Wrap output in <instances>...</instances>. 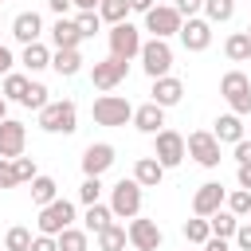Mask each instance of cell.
I'll return each mask as SVG.
<instances>
[{
  "mask_svg": "<svg viewBox=\"0 0 251 251\" xmlns=\"http://www.w3.org/2000/svg\"><path fill=\"white\" fill-rule=\"evenodd\" d=\"M212 133H216V141H220V145H224V141H227V145H235V141L243 137V118H239V114H220Z\"/></svg>",
  "mask_w": 251,
  "mask_h": 251,
  "instance_id": "24",
  "label": "cell"
},
{
  "mask_svg": "<svg viewBox=\"0 0 251 251\" xmlns=\"http://www.w3.org/2000/svg\"><path fill=\"white\" fill-rule=\"evenodd\" d=\"M220 94H224V102L231 106V114H251V78L243 75V71H227L224 78H220Z\"/></svg>",
  "mask_w": 251,
  "mask_h": 251,
  "instance_id": "3",
  "label": "cell"
},
{
  "mask_svg": "<svg viewBox=\"0 0 251 251\" xmlns=\"http://www.w3.org/2000/svg\"><path fill=\"white\" fill-rule=\"evenodd\" d=\"M12 35H16V43H35V39L43 35L39 12H20V16L12 20Z\"/></svg>",
  "mask_w": 251,
  "mask_h": 251,
  "instance_id": "19",
  "label": "cell"
},
{
  "mask_svg": "<svg viewBox=\"0 0 251 251\" xmlns=\"http://www.w3.org/2000/svg\"><path fill=\"white\" fill-rule=\"evenodd\" d=\"M27 251H59V239L39 231V235H31V247H27Z\"/></svg>",
  "mask_w": 251,
  "mask_h": 251,
  "instance_id": "41",
  "label": "cell"
},
{
  "mask_svg": "<svg viewBox=\"0 0 251 251\" xmlns=\"http://www.w3.org/2000/svg\"><path fill=\"white\" fill-rule=\"evenodd\" d=\"M71 8H78V12H94L98 0H71Z\"/></svg>",
  "mask_w": 251,
  "mask_h": 251,
  "instance_id": "51",
  "label": "cell"
},
{
  "mask_svg": "<svg viewBox=\"0 0 251 251\" xmlns=\"http://www.w3.org/2000/svg\"><path fill=\"white\" fill-rule=\"evenodd\" d=\"M20 63H24L31 75H35V71H47V67H51V47H47V43H39V39H35V43H24Z\"/></svg>",
  "mask_w": 251,
  "mask_h": 251,
  "instance_id": "23",
  "label": "cell"
},
{
  "mask_svg": "<svg viewBox=\"0 0 251 251\" xmlns=\"http://www.w3.org/2000/svg\"><path fill=\"white\" fill-rule=\"evenodd\" d=\"M4 247H8V251H27V247H31V231H27L24 224L8 227V235H4Z\"/></svg>",
  "mask_w": 251,
  "mask_h": 251,
  "instance_id": "38",
  "label": "cell"
},
{
  "mask_svg": "<svg viewBox=\"0 0 251 251\" xmlns=\"http://www.w3.org/2000/svg\"><path fill=\"white\" fill-rule=\"evenodd\" d=\"M126 75H129V63H126V59H114V55L90 67V82H94L98 90H114Z\"/></svg>",
  "mask_w": 251,
  "mask_h": 251,
  "instance_id": "13",
  "label": "cell"
},
{
  "mask_svg": "<svg viewBox=\"0 0 251 251\" xmlns=\"http://www.w3.org/2000/svg\"><path fill=\"white\" fill-rule=\"evenodd\" d=\"M224 204H227V212H231V216H239V220H243V216H251V192H247V188L227 192V196H224Z\"/></svg>",
  "mask_w": 251,
  "mask_h": 251,
  "instance_id": "34",
  "label": "cell"
},
{
  "mask_svg": "<svg viewBox=\"0 0 251 251\" xmlns=\"http://www.w3.org/2000/svg\"><path fill=\"white\" fill-rule=\"evenodd\" d=\"M47 94H51V90H47L43 82H27V94L20 98V106H27V110H43V106L51 102Z\"/></svg>",
  "mask_w": 251,
  "mask_h": 251,
  "instance_id": "35",
  "label": "cell"
},
{
  "mask_svg": "<svg viewBox=\"0 0 251 251\" xmlns=\"http://www.w3.org/2000/svg\"><path fill=\"white\" fill-rule=\"evenodd\" d=\"M235 161H239V165H251V141H247V137L235 141Z\"/></svg>",
  "mask_w": 251,
  "mask_h": 251,
  "instance_id": "45",
  "label": "cell"
},
{
  "mask_svg": "<svg viewBox=\"0 0 251 251\" xmlns=\"http://www.w3.org/2000/svg\"><path fill=\"white\" fill-rule=\"evenodd\" d=\"M180 24H184V16H180L173 4H153V8L145 12V31H153V39H169V35H176Z\"/></svg>",
  "mask_w": 251,
  "mask_h": 251,
  "instance_id": "8",
  "label": "cell"
},
{
  "mask_svg": "<svg viewBox=\"0 0 251 251\" xmlns=\"http://www.w3.org/2000/svg\"><path fill=\"white\" fill-rule=\"evenodd\" d=\"M94 12L114 27V24H122V20L129 16V4H126V0H98V8H94Z\"/></svg>",
  "mask_w": 251,
  "mask_h": 251,
  "instance_id": "33",
  "label": "cell"
},
{
  "mask_svg": "<svg viewBox=\"0 0 251 251\" xmlns=\"http://www.w3.org/2000/svg\"><path fill=\"white\" fill-rule=\"evenodd\" d=\"M231 239H235V247H239V251H251V220H247V224L239 220V227H235V235H231Z\"/></svg>",
  "mask_w": 251,
  "mask_h": 251,
  "instance_id": "42",
  "label": "cell"
},
{
  "mask_svg": "<svg viewBox=\"0 0 251 251\" xmlns=\"http://www.w3.org/2000/svg\"><path fill=\"white\" fill-rule=\"evenodd\" d=\"M200 247H204V251H231V247H227V239H220V235H208Z\"/></svg>",
  "mask_w": 251,
  "mask_h": 251,
  "instance_id": "46",
  "label": "cell"
},
{
  "mask_svg": "<svg viewBox=\"0 0 251 251\" xmlns=\"http://www.w3.org/2000/svg\"><path fill=\"white\" fill-rule=\"evenodd\" d=\"M204 20L208 24H227L231 16H235V0H204Z\"/></svg>",
  "mask_w": 251,
  "mask_h": 251,
  "instance_id": "31",
  "label": "cell"
},
{
  "mask_svg": "<svg viewBox=\"0 0 251 251\" xmlns=\"http://www.w3.org/2000/svg\"><path fill=\"white\" fill-rule=\"evenodd\" d=\"M39 129L43 133H75L78 129V106L71 98H59V102H47L39 110Z\"/></svg>",
  "mask_w": 251,
  "mask_h": 251,
  "instance_id": "1",
  "label": "cell"
},
{
  "mask_svg": "<svg viewBox=\"0 0 251 251\" xmlns=\"http://www.w3.org/2000/svg\"><path fill=\"white\" fill-rule=\"evenodd\" d=\"M55 196H59V184H55V176H43V173H39V176L31 180V204H39V208H43V204H51Z\"/></svg>",
  "mask_w": 251,
  "mask_h": 251,
  "instance_id": "30",
  "label": "cell"
},
{
  "mask_svg": "<svg viewBox=\"0 0 251 251\" xmlns=\"http://www.w3.org/2000/svg\"><path fill=\"white\" fill-rule=\"evenodd\" d=\"M224 55H227L231 63H251V35H247V31H231V35L224 39Z\"/></svg>",
  "mask_w": 251,
  "mask_h": 251,
  "instance_id": "26",
  "label": "cell"
},
{
  "mask_svg": "<svg viewBox=\"0 0 251 251\" xmlns=\"http://www.w3.org/2000/svg\"><path fill=\"white\" fill-rule=\"evenodd\" d=\"M12 173H16V184H31L35 176H39V169H35V161L31 157H12Z\"/></svg>",
  "mask_w": 251,
  "mask_h": 251,
  "instance_id": "36",
  "label": "cell"
},
{
  "mask_svg": "<svg viewBox=\"0 0 251 251\" xmlns=\"http://www.w3.org/2000/svg\"><path fill=\"white\" fill-rule=\"evenodd\" d=\"M55 239H59V251H86V247H90V231H86V227H75V224L63 227Z\"/></svg>",
  "mask_w": 251,
  "mask_h": 251,
  "instance_id": "27",
  "label": "cell"
},
{
  "mask_svg": "<svg viewBox=\"0 0 251 251\" xmlns=\"http://www.w3.org/2000/svg\"><path fill=\"white\" fill-rule=\"evenodd\" d=\"M0 251H8V247H0Z\"/></svg>",
  "mask_w": 251,
  "mask_h": 251,
  "instance_id": "54",
  "label": "cell"
},
{
  "mask_svg": "<svg viewBox=\"0 0 251 251\" xmlns=\"http://www.w3.org/2000/svg\"><path fill=\"white\" fill-rule=\"evenodd\" d=\"M184 153H188L196 165H204V169H216V165H220V141H216V133H208V129L188 133V137H184Z\"/></svg>",
  "mask_w": 251,
  "mask_h": 251,
  "instance_id": "9",
  "label": "cell"
},
{
  "mask_svg": "<svg viewBox=\"0 0 251 251\" xmlns=\"http://www.w3.org/2000/svg\"><path fill=\"white\" fill-rule=\"evenodd\" d=\"M110 220H114V212H110V204H102V200H98V204H86V216H82V227L98 235V231H102V227H106Z\"/></svg>",
  "mask_w": 251,
  "mask_h": 251,
  "instance_id": "28",
  "label": "cell"
},
{
  "mask_svg": "<svg viewBox=\"0 0 251 251\" xmlns=\"http://www.w3.org/2000/svg\"><path fill=\"white\" fill-rule=\"evenodd\" d=\"M110 212L122 216V220L141 216V184H137L133 176H129V180H118V184L110 188Z\"/></svg>",
  "mask_w": 251,
  "mask_h": 251,
  "instance_id": "6",
  "label": "cell"
},
{
  "mask_svg": "<svg viewBox=\"0 0 251 251\" xmlns=\"http://www.w3.org/2000/svg\"><path fill=\"white\" fill-rule=\"evenodd\" d=\"M51 43H55V47H78V43H82L78 24H75V20H67V16H59V20L51 24Z\"/></svg>",
  "mask_w": 251,
  "mask_h": 251,
  "instance_id": "22",
  "label": "cell"
},
{
  "mask_svg": "<svg viewBox=\"0 0 251 251\" xmlns=\"http://www.w3.org/2000/svg\"><path fill=\"white\" fill-rule=\"evenodd\" d=\"M173 8H176V12H180V16H184V20H188V16H196V12H200V8H204V0H176V4H173Z\"/></svg>",
  "mask_w": 251,
  "mask_h": 251,
  "instance_id": "44",
  "label": "cell"
},
{
  "mask_svg": "<svg viewBox=\"0 0 251 251\" xmlns=\"http://www.w3.org/2000/svg\"><path fill=\"white\" fill-rule=\"evenodd\" d=\"M224 196H227V192H224V184H220V180L200 184V188H196V196H192V216H204V220H208L212 212H220V208H224Z\"/></svg>",
  "mask_w": 251,
  "mask_h": 251,
  "instance_id": "15",
  "label": "cell"
},
{
  "mask_svg": "<svg viewBox=\"0 0 251 251\" xmlns=\"http://www.w3.org/2000/svg\"><path fill=\"white\" fill-rule=\"evenodd\" d=\"M247 35H251V24H247Z\"/></svg>",
  "mask_w": 251,
  "mask_h": 251,
  "instance_id": "53",
  "label": "cell"
},
{
  "mask_svg": "<svg viewBox=\"0 0 251 251\" xmlns=\"http://www.w3.org/2000/svg\"><path fill=\"white\" fill-rule=\"evenodd\" d=\"M51 67H55V75H63V78H75V75L82 71L78 47H55V51H51Z\"/></svg>",
  "mask_w": 251,
  "mask_h": 251,
  "instance_id": "20",
  "label": "cell"
},
{
  "mask_svg": "<svg viewBox=\"0 0 251 251\" xmlns=\"http://www.w3.org/2000/svg\"><path fill=\"white\" fill-rule=\"evenodd\" d=\"M126 235H129L133 251H157L165 243V231L157 227V220H145V216H133L129 227H126Z\"/></svg>",
  "mask_w": 251,
  "mask_h": 251,
  "instance_id": "11",
  "label": "cell"
},
{
  "mask_svg": "<svg viewBox=\"0 0 251 251\" xmlns=\"http://www.w3.org/2000/svg\"><path fill=\"white\" fill-rule=\"evenodd\" d=\"M71 224H75V204L63 200V196H55L51 204H43V208H39V220H35V227H39L43 235H59V231L71 227Z\"/></svg>",
  "mask_w": 251,
  "mask_h": 251,
  "instance_id": "7",
  "label": "cell"
},
{
  "mask_svg": "<svg viewBox=\"0 0 251 251\" xmlns=\"http://www.w3.org/2000/svg\"><path fill=\"white\" fill-rule=\"evenodd\" d=\"M180 231H184V239H188V243H204V239L212 235V227H208V220H204V216L184 220V227H180Z\"/></svg>",
  "mask_w": 251,
  "mask_h": 251,
  "instance_id": "37",
  "label": "cell"
},
{
  "mask_svg": "<svg viewBox=\"0 0 251 251\" xmlns=\"http://www.w3.org/2000/svg\"><path fill=\"white\" fill-rule=\"evenodd\" d=\"M24 145H27V129H24V122H16V118H4L0 122V157H20L24 153Z\"/></svg>",
  "mask_w": 251,
  "mask_h": 251,
  "instance_id": "16",
  "label": "cell"
},
{
  "mask_svg": "<svg viewBox=\"0 0 251 251\" xmlns=\"http://www.w3.org/2000/svg\"><path fill=\"white\" fill-rule=\"evenodd\" d=\"M208 227H212V235L231 239V235H235V227H239V216H231L227 208H220V212H212V216H208Z\"/></svg>",
  "mask_w": 251,
  "mask_h": 251,
  "instance_id": "29",
  "label": "cell"
},
{
  "mask_svg": "<svg viewBox=\"0 0 251 251\" xmlns=\"http://www.w3.org/2000/svg\"><path fill=\"white\" fill-rule=\"evenodd\" d=\"M90 114H94V122L98 126H126L129 118H133V106H129V98H122V94H98L94 98V106H90Z\"/></svg>",
  "mask_w": 251,
  "mask_h": 251,
  "instance_id": "2",
  "label": "cell"
},
{
  "mask_svg": "<svg viewBox=\"0 0 251 251\" xmlns=\"http://www.w3.org/2000/svg\"><path fill=\"white\" fill-rule=\"evenodd\" d=\"M0 188H16V173H12L8 157H0Z\"/></svg>",
  "mask_w": 251,
  "mask_h": 251,
  "instance_id": "43",
  "label": "cell"
},
{
  "mask_svg": "<svg viewBox=\"0 0 251 251\" xmlns=\"http://www.w3.org/2000/svg\"><path fill=\"white\" fill-rule=\"evenodd\" d=\"M157 4H161V0H157Z\"/></svg>",
  "mask_w": 251,
  "mask_h": 251,
  "instance_id": "55",
  "label": "cell"
},
{
  "mask_svg": "<svg viewBox=\"0 0 251 251\" xmlns=\"http://www.w3.org/2000/svg\"><path fill=\"white\" fill-rule=\"evenodd\" d=\"M114 161H118V157H114V145H110V141H90V145L82 149V173H86V176H102Z\"/></svg>",
  "mask_w": 251,
  "mask_h": 251,
  "instance_id": "14",
  "label": "cell"
},
{
  "mask_svg": "<svg viewBox=\"0 0 251 251\" xmlns=\"http://www.w3.org/2000/svg\"><path fill=\"white\" fill-rule=\"evenodd\" d=\"M153 98L149 102H157L161 110H169V106H176L180 98H184V82L176 78V75H161V78H153V90H149Z\"/></svg>",
  "mask_w": 251,
  "mask_h": 251,
  "instance_id": "17",
  "label": "cell"
},
{
  "mask_svg": "<svg viewBox=\"0 0 251 251\" xmlns=\"http://www.w3.org/2000/svg\"><path fill=\"white\" fill-rule=\"evenodd\" d=\"M78 200H82V204H98V200H102V176H86V180L78 184Z\"/></svg>",
  "mask_w": 251,
  "mask_h": 251,
  "instance_id": "39",
  "label": "cell"
},
{
  "mask_svg": "<svg viewBox=\"0 0 251 251\" xmlns=\"http://www.w3.org/2000/svg\"><path fill=\"white\" fill-rule=\"evenodd\" d=\"M133 129H141V133H157V129H165V110L157 106V102H145V106H133Z\"/></svg>",
  "mask_w": 251,
  "mask_h": 251,
  "instance_id": "18",
  "label": "cell"
},
{
  "mask_svg": "<svg viewBox=\"0 0 251 251\" xmlns=\"http://www.w3.org/2000/svg\"><path fill=\"white\" fill-rule=\"evenodd\" d=\"M27 82H31L27 75H16V71H8V75H4V82H0V94H4L8 102H20V98L27 94Z\"/></svg>",
  "mask_w": 251,
  "mask_h": 251,
  "instance_id": "32",
  "label": "cell"
},
{
  "mask_svg": "<svg viewBox=\"0 0 251 251\" xmlns=\"http://www.w3.org/2000/svg\"><path fill=\"white\" fill-rule=\"evenodd\" d=\"M12 67H16V55H12V51H8L4 43H0V75H8Z\"/></svg>",
  "mask_w": 251,
  "mask_h": 251,
  "instance_id": "47",
  "label": "cell"
},
{
  "mask_svg": "<svg viewBox=\"0 0 251 251\" xmlns=\"http://www.w3.org/2000/svg\"><path fill=\"white\" fill-rule=\"evenodd\" d=\"M129 4V12H137V16H145L149 8H153V0H126Z\"/></svg>",
  "mask_w": 251,
  "mask_h": 251,
  "instance_id": "49",
  "label": "cell"
},
{
  "mask_svg": "<svg viewBox=\"0 0 251 251\" xmlns=\"http://www.w3.org/2000/svg\"><path fill=\"white\" fill-rule=\"evenodd\" d=\"M153 157L165 165V169H176L188 153H184V137L176 129H157L153 133Z\"/></svg>",
  "mask_w": 251,
  "mask_h": 251,
  "instance_id": "10",
  "label": "cell"
},
{
  "mask_svg": "<svg viewBox=\"0 0 251 251\" xmlns=\"http://www.w3.org/2000/svg\"><path fill=\"white\" fill-rule=\"evenodd\" d=\"M75 24H78V31H82V39H90L98 27H102V16L98 12H78L75 16Z\"/></svg>",
  "mask_w": 251,
  "mask_h": 251,
  "instance_id": "40",
  "label": "cell"
},
{
  "mask_svg": "<svg viewBox=\"0 0 251 251\" xmlns=\"http://www.w3.org/2000/svg\"><path fill=\"white\" fill-rule=\"evenodd\" d=\"M47 8H51L55 16H67V8H71V0H47Z\"/></svg>",
  "mask_w": 251,
  "mask_h": 251,
  "instance_id": "50",
  "label": "cell"
},
{
  "mask_svg": "<svg viewBox=\"0 0 251 251\" xmlns=\"http://www.w3.org/2000/svg\"><path fill=\"white\" fill-rule=\"evenodd\" d=\"M94 239H98V251H126V243H129L126 224H114V220H110V224H106Z\"/></svg>",
  "mask_w": 251,
  "mask_h": 251,
  "instance_id": "25",
  "label": "cell"
},
{
  "mask_svg": "<svg viewBox=\"0 0 251 251\" xmlns=\"http://www.w3.org/2000/svg\"><path fill=\"white\" fill-rule=\"evenodd\" d=\"M133 180H137L141 188H157V184L165 180V165H161L157 157H137V165H133Z\"/></svg>",
  "mask_w": 251,
  "mask_h": 251,
  "instance_id": "21",
  "label": "cell"
},
{
  "mask_svg": "<svg viewBox=\"0 0 251 251\" xmlns=\"http://www.w3.org/2000/svg\"><path fill=\"white\" fill-rule=\"evenodd\" d=\"M176 35H180L184 51H208V47H212V24L200 20V16H188V20L180 24Z\"/></svg>",
  "mask_w": 251,
  "mask_h": 251,
  "instance_id": "12",
  "label": "cell"
},
{
  "mask_svg": "<svg viewBox=\"0 0 251 251\" xmlns=\"http://www.w3.org/2000/svg\"><path fill=\"white\" fill-rule=\"evenodd\" d=\"M235 180H239V188H247V192H251V165H239Z\"/></svg>",
  "mask_w": 251,
  "mask_h": 251,
  "instance_id": "48",
  "label": "cell"
},
{
  "mask_svg": "<svg viewBox=\"0 0 251 251\" xmlns=\"http://www.w3.org/2000/svg\"><path fill=\"white\" fill-rule=\"evenodd\" d=\"M106 39H110V55H114V59H126V63H129V59L141 51V43H145V39H141V27H133L129 20L114 24V27L106 31Z\"/></svg>",
  "mask_w": 251,
  "mask_h": 251,
  "instance_id": "5",
  "label": "cell"
},
{
  "mask_svg": "<svg viewBox=\"0 0 251 251\" xmlns=\"http://www.w3.org/2000/svg\"><path fill=\"white\" fill-rule=\"evenodd\" d=\"M4 118H8V98L0 94V122H4Z\"/></svg>",
  "mask_w": 251,
  "mask_h": 251,
  "instance_id": "52",
  "label": "cell"
},
{
  "mask_svg": "<svg viewBox=\"0 0 251 251\" xmlns=\"http://www.w3.org/2000/svg\"><path fill=\"white\" fill-rule=\"evenodd\" d=\"M137 59H141V71L149 78H161V75L173 71V47H169V39H145L141 51H137Z\"/></svg>",
  "mask_w": 251,
  "mask_h": 251,
  "instance_id": "4",
  "label": "cell"
}]
</instances>
